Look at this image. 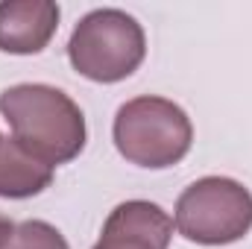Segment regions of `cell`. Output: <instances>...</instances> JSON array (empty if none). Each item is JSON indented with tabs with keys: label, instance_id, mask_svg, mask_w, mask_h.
<instances>
[{
	"label": "cell",
	"instance_id": "obj_4",
	"mask_svg": "<svg viewBox=\"0 0 252 249\" xmlns=\"http://www.w3.org/2000/svg\"><path fill=\"white\" fill-rule=\"evenodd\" d=\"M176 229L190 244L226 247L252 229L250 187L229 176H205L190 182L176 199Z\"/></svg>",
	"mask_w": 252,
	"mask_h": 249
},
{
	"label": "cell",
	"instance_id": "obj_2",
	"mask_svg": "<svg viewBox=\"0 0 252 249\" xmlns=\"http://www.w3.org/2000/svg\"><path fill=\"white\" fill-rule=\"evenodd\" d=\"M115 147L129 164L161 170L188 156L193 126L182 106L164 97H135L115 115Z\"/></svg>",
	"mask_w": 252,
	"mask_h": 249
},
{
	"label": "cell",
	"instance_id": "obj_9",
	"mask_svg": "<svg viewBox=\"0 0 252 249\" xmlns=\"http://www.w3.org/2000/svg\"><path fill=\"white\" fill-rule=\"evenodd\" d=\"M12 232H15V223H12L6 214H0V249H6L9 238H12Z\"/></svg>",
	"mask_w": 252,
	"mask_h": 249
},
{
	"label": "cell",
	"instance_id": "obj_8",
	"mask_svg": "<svg viewBox=\"0 0 252 249\" xmlns=\"http://www.w3.org/2000/svg\"><path fill=\"white\" fill-rule=\"evenodd\" d=\"M6 249H70L62 232L44 220H24L15 226Z\"/></svg>",
	"mask_w": 252,
	"mask_h": 249
},
{
	"label": "cell",
	"instance_id": "obj_1",
	"mask_svg": "<svg viewBox=\"0 0 252 249\" xmlns=\"http://www.w3.org/2000/svg\"><path fill=\"white\" fill-rule=\"evenodd\" d=\"M0 115L12 126V138L47 167L73 161L85 150L82 109L53 85L24 82L0 94Z\"/></svg>",
	"mask_w": 252,
	"mask_h": 249
},
{
	"label": "cell",
	"instance_id": "obj_3",
	"mask_svg": "<svg viewBox=\"0 0 252 249\" xmlns=\"http://www.w3.org/2000/svg\"><path fill=\"white\" fill-rule=\"evenodd\" d=\"M147 56V38L141 24L121 9H94L88 12L70 41L67 59L76 73L91 82H121L132 76Z\"/></svg>",
	"mask_w": 252,
	"mask_h": 249
},
{
	"label": "cell",
	"instance_id": "obj_5",
	"mask_svg": "<svg viewBox=\"0 0 252 249\" xmlns=\"http://www.w3.org/2000/svg\"><path fill=\"white\" fill-rule=\"evenodd\" d=\"M170 238L173 220L164 208L147 199H129L109 214L94 249H167Z\"/></svg>",
	"mask_w": 252,
	"mask_h": 249
},
{
	"label": "cell",
	"instance_id": "obj_7",
	"mask_svg": "<svg viewBox=\"0 0 252 249\" xmlns=\"http://www.w3.org/2000/svg\"><path fill=\"white\" fill-rule=\"evenodd\" d=\"M53 182V167L41 164L30 156L15 138L3 141L0 150V196L3 199H27L41 193Z\"/></svg>",
	"mask_w": 252,
	"mask_h": 249
},
{
	"label": "cell",
	"instance_id": "obj_10",
	"mask_svg": "<svg viewBox=\"0 0 252 249\" xmlns=\"http://www.w3.org/2000/svg\"><path fill=\"white\" fill-rule=\"evenodd\" d=\"M3 141H6V138H3V135H0V150H3Z\"/></svg>",
	"mask_w": 252,
	"mask_h": 249
},
{
	"label": "cell",
	"instance_id": "obj_6",
	"mask_svg": "<svg viewBox=\"0 0 252 249\" xmlns=\"http://www.w3.org/2000/svg\"><path fill=\"white\" fill-rule=\"evenodd\" d=\"M59 27L53 0H6L0 3V53H41Z\"/></svg>",
	"mask_w": 252,
	"mask_h": 249
}]
</instances>
